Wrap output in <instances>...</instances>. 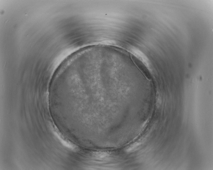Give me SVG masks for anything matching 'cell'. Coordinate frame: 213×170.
I'll return each instance as SVG.
<instances>
[{"label":"cell","instance_id":"6da1fadb","mask_svg":"<svg viewBox=\"0 0 213 170\" xmlns=\"http://www.w3.org/2000/svg\"><path fill=\"white\" fill-rule=\"evenodd\" d=\"M53 133L61 143L65 147L72 150H76L77 147L70 141L66 139L63 135L59 132L57 129L52 128Z\"/></svg>","mask_w":213,"mask_h":170},{"label":"cell","instance_id":"7a4b0ae2","mask_svg":"<svg viewBox=\"0 0 213 170\" xmlns=\"http://www.w3.org/2000/svg\"><path fill=\"white\" fill-rule=\"evenodd\" d=\"M95 155L98 158H102L107 157L108 155L105 152H99L96 153Z\"/></svg>","mask_w":213,"mask_h":170}]
</instances>
